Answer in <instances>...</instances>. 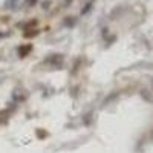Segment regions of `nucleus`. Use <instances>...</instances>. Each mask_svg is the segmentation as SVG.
<instances>
[{"instance_id":"nucleus-3","label":"nucleus","mask_w":153,"mask_h":153,"mask_svg":"<svg viewBox=\"0 0 153 153\" xmlns=\"http://www.w3.org/2000/svg\"><path fill=\"white\" fill-rule=\"evenodd\" d=\"M66 25H68V26H72V25H74V17H68Z\"/></svg>"},{"instance_id":"nucleus-2","label":"nucleus","mask_w":153,"mask_h":153,"mask_svg":"<svg viewBox=\"0 0 153 153\" xmlns=\"http://www.w3.org/2000/svg\"><path fill=\"white\" fill-rule=\"evenodd\" d=\"M37 34H38V29H29V31H26V32H25L23 35L26 37V38H31V37H35Z\"/></svg>"},{"instance_id":"nucleus-1","label":"nucleus","mask_w":153,"mask_h":153,"mask_svg":"<svg viewBox=\"0 0 153 153\" xmlns=\"http://www.w3.org/2000/svg\"><path fill=\"white\" fill-rule=\"evenodd\" d=\"M29 51H31V46H22V48L19 49V54H20L22 57H25V55L29 52Z\"/></svg>"}]
</instances>
